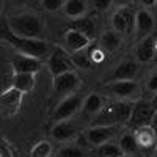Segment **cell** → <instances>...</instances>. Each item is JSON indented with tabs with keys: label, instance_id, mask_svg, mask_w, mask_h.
I'll return each instance as SVG.
<instances>
[{
	"label": "cell",
	"instance_id": "obj_1",
	"mask_svg": "<svg viewBox=\"0 0 157 157\" xmlns=\"http://www.w3.org/2000/svg\"><path fill=\"white\" fill-rule=\"evenodd\" d=\"M2 39L5 43H8L11 47H14L17 54H24L29 57H35L41 60L43 57L47 55L49 46L43 39H29V38H19L16 35H13L8 27H3L2 30Z\"/></svg>",
	"mask_w": 157,
	"mask_h": 157
},
{
	"label": "cell",
	"instance_id": "obj_2",
	"mask_svg": "<svg viewBox=\"0 0 157 157\" xmlns=\"http://www.w3.org/2000/svg\"><path fill=\"white\" fill-rule=\"evenodd\" d=\"M6 27L13 35L19 38H29V39H39L43 33V21L36 14L32 13H25V14H17L10 17V22Z\"/></svg>",
	"mask_w": 157,
	"mask_h": 157
},
{
	"label": "cell",
	"instance_id": "obj_3",
	"mask_svg": "<svg viewBox=\"0 0 157 157\" xmlns=\"http://www.w3.org/2000/svg\"><path fill=\"white\" fill-rule=\"evenodd\" d=\"M83 99L85 98H80L77 94H71V96L63 98L58 102V105H57V109L54 112V120L57 123H60V121H69L77 112L82 110Z\"/></svg>",
	"mask_w": 157,
	"mask_h": 157
},
{
	"label": "cell",
	"instance_id": "obj_4",
	"mask_svg": "<svg viewBox=\"0 0 157 157\" xmlns=\"http://www.w3.org/2000/svg\"><path fill=\"white\" fill-rule=\"evenodd\" d=\"M155 115V110L152 107L151 101H138L134 104V110L130 115L129 126L138 129L141 126H151V121Z\"/></svg>",
	"mask_w": 157,
	"mask_h": 157
},
{
	"label": "cell",
	"instance_id": "obj_5",
	"mask_svg": "<svg viewBox=\"0 0 157 157\" xmlns=\"http://www.w3.org/2000/svg\"><path fill=\"white\" fill-rule=\"evenodd\" d=\"M74 68L75 66H74L72 57H69L64 49L57 47L55 50H52V54L49 57V71L52 72L54 77L61 75L64 72H71L74 71Z\"/></svg>",
	"mask_w": 157,
	"mask_h": 157
},
{
	"label": "cell",
	"instance_id": "obj_6",
	"mask_svg": "<svg viewBox=\"0 0 157 157\" xmlns=\"http://www.w3.org/2000/svg\"><path fill=\"white\" fill-rule=\"evenodd\" d=\"M11 68L14 74H36L43 69V61L39 58L14 52L11 55Z\"/></svg>",
	"mask_w": 157,
	"mask_h": 157
},
{
	"label": "cell",
	"instance_id": "obj_7",
	"mask_svg": "<svg viewBox=\"0 0 157 157\" xmlns=\"http://www.w3.org/2000/svg\"><path fill=\"white\" fill-rule=\"evenodd\" d=\"M112 25L113 30L118 33H130L135 30V13L129 6L118 8L112 16Z\"/></svg>",
	"mask_w": 157,
	"mask_h": 157
},
{
	"label": "cell",
	"instance_id": "obj_8",
	"mask_svg": "<svg viewBox=\"0 0 157 157\" xmlns=\"http://www.w3.org/2000/svg\"><path fill=\"white\" fill-rule=\"evenodd\" d=\"M118 132V126H96L86 130V138L93 146H104L107 143H112V138Z\"/></svg>",
	"mask_w": 157,
	"mask_h": 157
},
{
	"label": "cell",
	"instance_id": "obj_9",
	"mask_svg": "<svg viewBox=\"0 0 157 157\" xmlns=\"http://www.w3.org/2000/svg\"><path fill=\"white\" fill-rule=\"evenodd\" d=\"M22 98H24V93H21L19 90L13 86H8L3 90L2 96H0V105H2L5 116H14L19 112Z\"/></svg>",
	"mask_w": 157,
	"mask_h": 157
},
{
	"label": "cell",
	"instance_id": "obj_10",
	"mask_svg": "<svg viewBox=\"0 0 157 157\" xmlns=\"http://www.w3.org/2000/svg\"><path fill=\"white\" fill-rule=\"evenodd\" d=\"M78 85H80V78H78V74L75 71L64 72L61 75L54 77V90H55V94H58V96L72 93V91H75L78 88Z\"/></svg>",
	"mask_w": 157,
	"mask_h": 157
},
{
	"label": "cell",
	"instance_id": "obj_11",
	"mask_svg": "<svg viewBox=\"0 0 157 157\" xmlns=\"http://www.w3.org/2000/svg\"><path fill=\"white\" fill-rule=\"evenodd\" d=\"M63 41H64V50L71 52V54H78V52H83L90 44L91 39H88L85 35L78 33L72 29H66L63 35Z\"/></svg>",
	"mask_w": 157,
	"mask_h": 157
},
{
	"label": "cell",
	"instance_id": "obj_12",
	"mask_svg": "<svg viewBox=\"0 0 157 157\" xmlns=\"http://www.w3.org/2000/svg\"><path fill=\"white\" fill-rule=\"evenodd\" d=\"M154 16L148 8H141L135 13V33L138 38H148L154 30Z\"/></svg>",
	"mask_w": 157,
	"mask_h": 157
},
{
	"label": "cell",
	"instance_id": "obj_13",
	"mask_svg": "<svg viewBox=\"0 0 157 157\" xmlns=\"http://www.w3.org/2000/svg\"><path fill=\"white\" fill-rule=\"evenodd\" d=\"M134 137L137 140V145L143 151H151L157 146V134L151 126H141L134 129Z\"/></svg>",
	"mask_w": 157,
	"mask_h": 157
},
{
	"label": "cell",
	"instance_id": "obj_14",
	"mask_svg": "<svg viewBox=\"0 0 157 157\" xmlns=\"http://www.w3.org/2000/svg\"><path fill=\"white\" fill-rule=\"evenodd\" d=\"M105 88L110 94L126 99V98H130L138 90V85L135 80H118V82H109Z\"/></svg>",
	"mask_w": 157,
	"mask_h": 157
},
{
	"label": "cell",
	"instance_id": "obj_15",
	"mask_svg": "<svg viewBox=\"0 0 157 157\" xmlns=\"http://www.w3.org/2000/svg\"><path fill=\"white\" fill-rule=\"evenodd\" d=\"M77 126L71 121H60L55 123V126L52 127L50 130V135L55 141H68L71 140L75 134H77Z\"/></svg>",
	"mask_w": 157,
	"mask_h": 157
},
{
	"label": "cell",
	"instance_id": "obj_16",
	"mask_svg": "<svg viewBox=\"0 0 157 157\" xmlns=\"http://www.w3.org/2000/svg\"><path fill=\"white\" fill-rule=\"evenodd\" d=\"M138 71V64L132 60L123 61L113 72H112V80L110 82H118V80H134V77Z\"/></svg>",
	"mask_w": 157,
	"mask_h": 157
},
{
	"label": "cell",
	"instance_id": "obj_17",
	"mask_svg": "<svg viewBox=\"0 0 157 157\" xmlns=\"http://www.w3.org/2000/svg\"><path fill=\"white\" fill-rule=\"evenodd\" d=\"M155 52H157V49H155V38L148 36V38H145V39H143V41L137 46L135 55H137V60H138L140 63H148L149 60L154 58Z\"/></svg>",
	"mask_w": 157,
	"mask_h": 157
},
{
	"label": "cell",
	"instance_id": "obj_18",
	"mask_svg": "<svg viewBox=\"0 0 157 157\" xmlns=\"http://www.w3.org/2000/svg\"><path fill=\"white\" fill-rule=\"evenodd\" d=\"M86 10H88V3L83 2V0H66L63 6L64 14L74 21L83 19L86 14Z\"/></svg>",
	"mask_w": 157,
	"mask_h": 157
},
{
	"label": "cell",
	"instance_id": "obj_19",
	"mask_svg": "<svg viewBox=\"0 0 157 157\" xmlns=\"http://www.w3.org/2000/svg\"><path fill=\"white\" fill-rule=\"evenodd\" d=\"M35 82H36L35 74H14L13 75V80H11V86L19 90L24 94H27V93L33 91Z\"/></svg>",
	"mask_w": 157,
	"mask_h": 157
},
{
	"label": "cell",
	"instance_id": "obj_20",
	"mask_svg": "<svg viewBox=\"0 0 157 157\" xmlns=\"http://www.w3.org/2000/svg\"><path fill=\"white\" fill-rule=\"evenodd\" d=\"M104 107H105V105H104V98L101 94H98V93H91V94H88L83 99L82 112L85 115H94V116H98L102 112Z\"/></svg>",
	"mask_w": 157,
	"mask_h": 157
},
{
	"label": "cell",
	"instance_id": "obj_21",
	"mask_svg": "<svg viewBox=\"0 0 157 157\" xmlns=\"http://www.w3.org/2000/svg\"><path fill=\"white\" fill-rule=\"evenodd\" d=\"M120 46H121V35L118 32L109 30L105 33H102V36H101V47L105 52L113 54L115 50L120 49Z\"/></svg>",
	"mask_w": 157,
	"mask_h": 157
},
{
	"label": "cell",
	"instance_id": "obj_22",
	"mask_svg": "<svg viewBox=\"0 0 157 157\" xmlns=\"http://www.w3.org/2000/svg\"><path fill=\"white\" fill-rule=\"evenodd\" d=\"M68 29H72V30H75V32H78V33L85 35L88 39H91V41H93V38L96 36V25H94L93 21L88 19V17L74 21L72 24H69Z\"/></svg>",
	"mask_w": 157,
	"mask_h": 157
},
{
	"label": "cell",
	"instance_id": "obj_23",
	"mask_svg": "<svg viewBox=\"0 0 157 157\" xmlns=\"http://www.w3.org/2000/svg\"><path fill=\"white\" fill-rule=\"evenodd\" d=\"M120 148H121V151L124 152V155H129V154H132V152H135L137 149H138V145H137V140H135V137H134V132L132 134H124V135H121V138H120Z\"/></svg>",
	"mask_w": 157,
	"mask_h": 157
},
{
	"label": "cell",
	"instance_id": "obj_24",
	"mask_svg": "<svg viewBox=\"0 0 157 157\" xmlns=\"http://www.w3.org/2000/svg\"><path fill=\"white\" fill-rule=\"evenodd\" d=\"M52 145H50V141L47 140H41V141H38L36 145L32 148L30 151V157H50L52 155Z\"/></svg>",
	"mask_w": 157,
	"mask_h": 157
},
{
	"label": "cell",
	"instance_id": "obj_25",
	"mask_svg": "<svg viewBox=\"0 0 157 157\" xmlns=\"http://www.w3.org/2000/svg\"><path fill=\"white\" fill-rule=\"evenodd\" d=\"M99 155L101 157H123L124 152L121 151L120 145H115V143H107L99 148Z\"/></svg>",
	"mask_w": 157,
	"mask_h": 157
},
{
	"label": "cell",
	"instance_id": "obj_26",
	"mask_svg": "<svg viewBox=\"0 0 157 157\" xmlns=\"http://www.w3.org/2000/svg\"><path fill=\"white\" fill-rule=\"evenodd\" d=\"M72 61H74V66L77 68H83V69H88L93 66V61H91V54H85V52H78V54L72 55Z\"/></svg>",
	"mask_w": 157,
	"mask_h": 157
},
{
	"label": "cell",
	"instance_id": "obj_27",
	"mask_svg": "<svg viewBox=\"0 0 157 157\" xmlns=\"http://www.w3.org/2000/svg\"><path fill=\"white\" fill-rule=\"evenodd\" d=\"M54 157H85V152L75 146H64Z\"/></svg>",
	"mask_w": 157,
	"mask_h": 157
},
{
	"label": "cell",
	"instance_id": "obj_28",
	"mask_svg": "<svg viewBox=\"0 0 157 157\" xmlns=\"http://www.w3.org/2000/svg\"><path fill=\"white\" fill-rule=\"evenodd\" d=\"M63 6H64L63 0H43V8L50 13L60 11V10H63Z\"/></svg>",
	"mask_w": 157,
	"mask_h": 157
},
{
	"label": "cell",
	"instance_id": "obj_29",
	"mask_svg": "<svg viewBox=\"0 0 157 157\" xmlns=\"http://www.w3.org/2000/svg\"><path fill=\"white\" fill-rule=\"evenodd\" d=\"M146 86H148L149 91H154V93H157V72H154V74L149 77Z\"/></svg>",
	"mask_w": 157,
	"mask_h": 157
},
{
	"label": "cell",
	"instance_id": "obj_30",
	"mask_svg": "<svg viewBox=\"0 0 157 157\" xmlns=\"http://www.w3.org/2000/svg\"><path fill=\"white\" fill-rule=\"evenodd\" d=\"M93 5H94L96 10H107L112 5V2H110V0H94Z\"/></svg>",
	"mask_w": 157,
	"mask_h": 157
},
{
	"label": "cell",
	"instance_id": "obj_31",
	"mask_svg": "<svg viewBox=\"0 0 157 157\" xmlns=\"http://www.w3.org/2000/svg\"><path fill=\"white\" fill-rule=\"evenodd\" d=\"M151 127L154 129V132L157 134V112H155V115H154V118H152V121H151Z\"/></svg>",
	"mask_w": 157,
	"mask_h": 157
},
{
	"label": "cell",
	"instance_id": "obj_32",
	"mask_svg": "<svg viewBox=\"0 0 157 157\" xmlns=\"http://www.w3.org/2000/svg\"><path fill=\"white\" fill-rule=\"evenodd\" d=\"M151 104H152V107H154V110L157 112V93L154 94V98L151 99Z\"/></svg>",
	"mask_w": 157,
	"mask_h": 157
},
{
	"label": "cell",
	"instance_id": "obj_33",
	"mask_svg": "<svg viewBox=\"0 0 157 157\" xmlns=\"http://www.w3.org/2000/svg\"><path fill=\"white\" fill-rule=\"evenodd\" d=\"M143 5H145V6H152V5H155V2H154V0H151V2L146 0V2H143Z\"/></svg>",
	"mask_w": 157,
	"mask_h": 157
},
{
	"label": "cell",
	"instance_id": "obj_34",
	"mask_svg": "<svg viewBox=\"0 0 157 157\" xmlns=\"http://www.w3.org/2000/svg\"><path fill=\"white\" fill-rule=\"evenodd\" d=\"M155 49H157V38H155Z\"/></svg>",
	"mask_w": 157,
	"mask_h": 157
},
{
	"label": "cell",
	"instance_id": "obj_35",
	"mask_svg": "<svg viewBox=\"0 0 157 157\" xmlns=\"http://www.w3.org/2000/svg\"><path fill=\"white\" fill-rule=\"evenodd\" d=\"M123 157H130V155H123Z\"/></svg>",
	"mask_w": 157,
	"mask_h": 157
}]
</instances>
